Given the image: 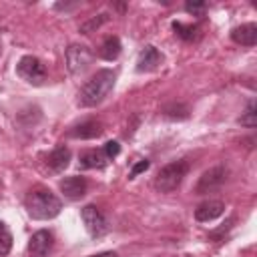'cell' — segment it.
<instances>
[{"label": "cell", "instance_id": "cell-1", "mask_svg": "<svg viewBox=\"0 0 257 257\" xmlns=\"http://www.w3.org/2000/svg\"><path fill=\"white\" fill-rule=\"evenodd\" d=\"M114 80H116V74L110 68L96 70L82 84V88L78 92V104L80 106H96V104H100L108 96V92L112 90Z\"/></svg>", "mask_w": 257, "mask_h": 257}, {"label": "cell", "instance_id": "cell-2", "mask_svg": "<svg viewBox=\"0 0 257 257\" xmlns=\"http://www.w3.org/2000/svg\"><path fill=\"white\" fill-rule=\"evenodd\" d=\"M24 207H26V211H28V215H30L32 219L44 221V219L56 217V215L60 213V209H62V203H60V199H58L50 189L36 187V189H32V191L26 195Z\"/></svg>", "mask_w": 257, "mask_h": 257}, {"label": "cell", "instance_id": "cell-3", "mask_svg": "<svg viewBox=\"0 0 257 257\" xmlns=\"http://www.w3.org/2000/svg\"><path fill=\"white\" fill-rule=\"evenodd\" d=\"M187 171H189L187 161H175L165 165L155 177V189L159 193H173L175 189L181 187L183 179L187 177Z\"/></svg>", "mask_w": 257, "mask_h": 257}, {"label": "cell", "instance_id": "cell-4", "mask_svg": "<svg viewBox=\"0 0 257 257\" xmlns=\"http://www.w3.org/2000/svg\"><path fill=\"white\" fill-rule=\"evenodd\" d=\"M16 72L22 80L34 84V86H40L44 80H46V66L36 58V56H22L16 64Z\"/></svg>", "mask_w": 257, "mask_h": 257}, {"label": "cell", "instance_id": "cell-5", "mask_svg": "<svg viewBox=\"0 0 257 257\" xmlns=\"http://www.w3.org/2000/svg\"><path fill=\"white\" fill-rule=\"evenodd\" d=\"M80 217H82V223H84V227H86V231H88L90 237L100 239V237L106 235L108 223H106V217L102 215V211H100L98 207H94V205H84V207L80 209Z\"/></svg>", "mask_w": 257, "mask_h": 257}, {"label": "cell", "instance_id": "cell-6", "mask_svg": "<svg viewBox=\"0 0 257 257\" xmlns=\"http://www.w3.org/2000/svg\"><path fill=\"white\" fill-rule=\"evenodd\" d=\"M227 175H229V169L223 167V165H217V167L205 171L199 177L197 185H195V193L197 195H207V193H213V191L221 189L223 183L227 181Z\"/></svg>", "mask_w": 257, "mask_h": 257}, {"label": "cell", "instance_id": "cell-7", "mask_svg": "<svg viewBox=\"0 0 257 257\" xmlns=\"http://www.w3.org/2000/svg\"><path fill=\"white\" fill-rule=\"evenodd\" d=\"M92 62V52L84 44H70L66 48V66L70 74H82Z\"/></svg>", "mask_w": 257, "mask_h": 257}, {"label": "cell", "instance_id": "cell-8", "mask_svg": "<svg viewBox=\"0 0 257 257\" xmlns=\"http://www.w3.org/2000/svg\"><path fill=\"white\" fill-rule=\"evenodd\" d=\"M52 249V233L42 229L36 231L28 241V255L30 257H46Z\"/></svg>", "mask_w": 257, "mask_h": 257}, {"label": "cell", "instance_id": "cell-9", "mask_svg": "<svg viewBox=\"0 0 257 257\" xmlns=\"http://www.w3.org/2000/svg\"><path fill=\"white\" fill-rule=\"evenodd\" d=\"M58 187H60V191L64 193L66 199H70V201H78V199L84 197L88 185H86L84 177H76V175H72V177H64V179L60 181Z\"/></svg>", "mask_w": 257, "mask_h": 257}, {"label": "cell", "instance_id": "cell-10", "mask_svg": "<svg viewBox=\"0 0 257 257\" xmlns=\"http://www.w3.org/2000/svg\"><path fill=\"white\" fill-rule=\"evenodd\" d=\"M163 62V54L155 48V46H145L137 58V70L139 72H151L155 68H159V64Z\"/></svg>", "mask_w": 257, "mask_h": 257}, {"label": "cell", "instance_id": "cell-11", "mask_svg": "<svg viewBox=\"0 0 257 257\" xmlns=\"http://www.w3.org/2000/svg\"><path fill=\"white\" fill-rule=\"evenodd\" d=\"M231 40L241 44V46H255V42H257V24L247 22V24H241V26L233 28L231 30Z\"/></svg>", "mask_w": 257, "mask_h": 257}, {"label": "cell", "instance_id": "cell-12", "mask_svg": "<svg viewBox=\"0 0 257 257\" xmlns=\"http://www.w3.org/2000/svg\"><path fill=\"white\" fill-rule=\"evenodd\" d=\"M223 211H225L223 201H205L195 209V219L201 223H209V221L221 217Z\"/></svg>", "mask_w": 257, "mask_h": 257}, {"label": "cell", "instance_id": "cell-13", "mask_svg": "<svg viewBox=\"0 0 257 257\" xmlns=\"http://www.w3.org/2000/svg\"><path fill=\"white\" fill-rule=\"evenodd\" d=\"M68 135L74 137V139H96V137L102 135V126H100L98 120H92L90 118V120H82V122L74 124L68 131Z\"/></svg>", "mask_w": 257, "mask_h": 257}, {"label": "cell", "instance_id": "cell-14", "mask_svg": "<svg viewBox=\"0 0 257 257\" xmlns=\"http://www.w3.org/2000/svg\"><path fill=\"white\" fill-rule=\"evenodd\" d=\"M46 163H48L50 171H54V173L64 171V169L68 167V163H70V149H68V147H64V145L56 147V149L48 155Z\"/></svg>", "mask_w": 257, "mask_h": 257}, {"label": "cell", "instance_id": "cell-15", "mask_svg": "<svg viewBox=\"0 0 257 257\" xmlns=\"http://www.w3.org/2000/svg\"><path fill=\"white\" fill-rule=\"evenodd\" d=\"M106 157L102 151H96V149H88L84 153H80V159H78V165L82 169H102L106 165Z\"/></svg>", "mask_w": 257, "mask_h": 257}, {"label": "cell", "instance_id": "cell-16", "mask_svg": "<svg viewBox=\"0 0 257 257\" xmlns=\"http://www.w3.org/2000/svg\"><path fill=\"white\" fill-rule=\"evenodd\" d=\"M120 50H122V46H120L118 36H108V38H104L102 44H100V56H102L104 60H114V58H118Z\"/></svg>", "mask_w": 257, "mask_h": 257}, {"label": "cell", "instance_id": "cell-17", "mask_svg": "<svg viewBox=\"0 0 257 257\" xmlns=\"http://www.w3.org/2000/svg\"><path fill=\"white\" fill-rule=\"evenodd\" d=\"M173 30H175V34L179 36V38H183V40H195L197 36H199V28L197 26H193V24H183V22H173Z\"/></svg>", "mask_w": 257, "mask_h": 257}, {"label": "cell", "instance_id": "cell-18", "mask_svg": "<svg viewBox=\"0 0 257 257\" xmlns=\"http://www.w3.org/2000/svg\"><path fill=\"white\" fill-rule=\"evenodd\" d=\"M163 112L169 118H179L181 120V118H187L189 116V106L183 104V102H171V104L163 106Z\"/></svg>", "mask_w": 257, "mask_h": 257}, {"label": "cell", "instance_id": "cell-19", "mask_svg": "<svg viewBox=\"0 0 257 257\" xmlns=\"http://www.w3.org/2000/svg\"><path fill=\"white\" fill-rule=\"evenodd\" d=\"M239 124L241 126H247V128H255L257 124V112H255V100H249L245 112L239 116Z\"/></svg>", "mask_w": 257, "mask_h": 257}, {"label": "cell", "instance_id": "cell-20", "mask_svg": "<svg viewBox=\"0 0 257 257\" xmlns=\"http://www.w3.org/2000/svg\"><path fill=\"white\" fill-rule=\"evenodd\" d=\"M12 247V235L6 229V225L0 221V255H6Z\"/></svg>", "mask_w": 257, "mask_h": 257}, {"label": "cell", "instance_id": "cell-21", "mask_svg": "<svg viewBox=\"0 0 257 257\" xmlns=\"http://www.w3.org/2000/svg\"><path fill=\"white\" fill-rule=\"evenodd\" d=\"M108 20V14H98V16H94V18H90L88 22H84L82 26H80V32L82 34H88V32H92L94 28H98L102 22H106Z\"/></svg>", "mask_w": 257, "mask_h": 257}, {"label": "cell", "instance_id": "cell-22", "mask_svg": "<svg viewBox=\"0 0 257 257\" xmlns=\"http://www.w3.org/2000/svg\"><path fill=\"white\" fill-rule=\"evenodd\" d=\"M185 10L189 14H193V16H203L205 10H207V4L205 2H187L185 4Z\"/></svg>", "mask_w": 257, "mask_h": 257}, {"label": "cell", "instance_id": "cell-23", "mask_svg": "<svg viewBox=\"0 0 257 257\" xmlns=\"http://www.w3.org/2000/svg\"><path fill=\"white\" fill-rule=\"evenodd\" d=\"M102 153H104V157H106V159H114V157L120 153V145H118L116 141H108V143H104Z\"/></svg>", "mask_w": 257, "mask_h": 257}, {"label": "cell", "instance_id": "cell-24", "mask_svg": "<svg viewBox=\"0 0 257 257\" xmlns=\"http://www.w3.org/2000/svg\"><path fill=\"white\" fill-rule=\"evenodd\" d=\"M147 169H149V161H141V163H137V165L133 167V171H131V179H133V177H137L139 173L147 171Z\"/></svg>", "mask_w": 257, "mask_h": 257}, {"label": "cell", "instance_id": "cell-25", "mask_svg": "<svg viewBox=\"0 0 257 257\" xmlns=\"http://www.w3.org/2000/svg\"><path fill=\"white\" fill-rule=\"evenodd\" d=\"M76 6H78V4H60V2H58V4H54V10H64V12H66V10H74Z\"/></svg>", "mask_w": 257, "mask_h": 257}, {"label": "cell", "instance_id": "cell-26", "mask_svg": "<svg viewBox=\"0 0 257 257\" xmlns=\"http://www.w3.org/2000/svg\"><path fill=\"white\" fill-rule=\"evenodd\" d=\"M90 257H116L114 251H102V253H96V255H90Z\"/></svg>", "mask_w": 257, "mask_h": 257}]
</instances>
